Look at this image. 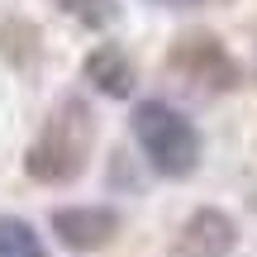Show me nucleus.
<instances>
[{
	"instance_id": "f257e3e1",
	"label": "nucleus",
	"mask_w": 257,
	"mask_h": 257,
	"mask_svg": "<svg viewBox=\"0 0 257 257\" xmlns=\"http://www.w3.org/2000/svg\"><path fill=\"white\" fill-rule=\"evenodd\" d=\"M95 153V114L81 95H62L48 110L38 138L24 148V176L38 186H67L91 167Z\"/></svg>"
},
{
	"instance_id": "f03ea898",
	"label": "nucleus",
	"mask_w": 257,
	"mask_h": 257,
	"mask_svg": "<svg viewBox=\"0 0 257 257\" xmlns=\"http://www.w3.org/2000/svg\"><path fill=\"white\" fill-rule=\"evenodd\" d=\"M128 128H134V143L143 148L148 167H153L157 176L181 181V176H191L195 167H200V128L186 119L176 105H167V100H138Z\"/></svg>"
},
{
	"instance_id": "7ed1b4c3",
	"label": "nucleus",
	"mask_w": 257,
	"mask_h": 257,
	"mask_svg": "<svg viewBox=\"0 0 257 257\" xmlns=\"http://www.w3.org/2000/svg\"><path fill=\"white\" fill-rule=\"evenodd\" d=\"M167 72L181 86H195V91H210V95L238 86V62L214 34H181L167 53Z\"/></svg>"
},
{
	"instance_id": "20e7f679",
	"label": "nucleus",
	"mask_w": 257,
	"mask_h": 257,
	"mask_svg": "<svg viewBox=\"0 0 257 257\" xmlns=\"http://www.w3.org/2000/svg\"><path fill=\"white\" fill-rule=\"evenodd\" d=\"M119 224H124L119 210H110V205H62V210H53L48 229L67 252H100L119 238Z\"/></svg>"
},
{
	"instance_id": "39448f33",
	"label": "nucleus",
	"mask_w": 257,
	"mask_h": 257,
	"mask_svg": "<svg viewBox=\"0 0 257 257\" xmlns=\"http://www.w3.org/2000/svg\"><path fill=\"white\" fill-rule=\"evenodd\" d=\"M233 248H238V224L224 210L205 205V210H195L181 224V233L172 243V257H229Z\"/></svg>"
},
{
	"instance_id": "423d86ee",
	"label": "nucleus",
	"mask_w": 257,
	"mask_h": 257,
	"mask_svg": "<svg viewBox=\"0 0 257 257\" xmlns=\"http://www.w3.org/2000/svg\"><path fill=\"white\" fill-rule=\"evenodd\" d=\"M81 81L91 86L95 95H105V100H128V95H134V86H138V72H134V62H128L124 48L100 43V48H91V53H86Z\"/></svg>"
},
{
	"instance_id": "0eeeda50",
	"label": "nucleus",
	"mask_w": 257,
	"mask_h": 257,
	"mask_svg": "<svg viewBox=\"0 0 257 257\" xmlns=\"http://www.w3.org/2000/svg\"><path fill=\"white\" fill-rule=\"evenodd\" d=\"M0 57H5L15 72H29V67H38V57H43V34H38L34 19H0Z\"/></svg>"
},
{
	"instance_id": "6e6552de",
	"label": "nucleus",
	"mask_w": 257,
	"mask_h": 257,
	"mask_svg": "<svg viewBox=\"0 0 257 257\" xmlns=\"http://www.w3.org/2000/svg\"><path fill=\"white\" fill-rule=\"evenodd\" d=\"M0 257H48L43 238L29 219L19 214H0Z\"/></svg>"
},
{
	"instance_id": "1a4fd4ad",
	"label": "nucleus",
	"mask_w": 257,
	"mask_h": 257,
	"mask_svg": "<svg viewBox=\"0 0 257 257\" xmlns=\"http://www.w3.org/2000/svg\"><path fill=\"white\" fill-rule=\"evenodd\" d=\"M62 15H72L81 29H110L119 24V0H53Z\"/></svg>"
},
{
	"instance_id": "9d476101",
	"label": "nucleus",
	"mask_w": 257,
	"mask_h": 257,
	"mask_svg": "<svg viewBox=\"0 0 257 257\" xmlns=\"http://www.w3.org/2000/svg\"><path fill=\"white\" fill-rule=\"evenodd\" d=\"M153 5H167V10H191V5H200V0H153Z\"/></svg>"
},
{
	"instance_id": "9b49d317",
	"label": "nucleus",
	"mask_w": 257,
	"mask_h": 257,
	"mask_svg": "<svg viewBox=\"0 0 257 257\" xmlns=\"http://www.w3.org/2000/svg\"><path fill=\"white\" fill-rule=\"evenodd\" d=\"M252 210H257V191H252Z\"/></svg>"
}]
</instances>
